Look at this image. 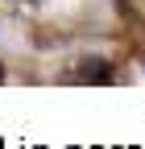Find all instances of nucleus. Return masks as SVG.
Returning <instances> with one entry per match:
<instances>
[{"mask_svg": "<svg viewBox=\"0 0 145 149\" xmlns=\"http://www.w3.org/2000/svg\"><path fill=\"white\" fill-rule=\"evenodd\" d=\"M112 62L108 58H79V66L70 70V79L75 83H112Z\"/></svg>", "mask_w": 145, "mask_h": 149, "instance_id": "nucleus-1", "label": "nucleus"}, {"mask_svg": "<svg viewBox=\"0 0 145 149\" xmlns=\"http://www.w3.org/2000/svg\"><path fill=\"white\" fill-rule=\"evenodd\" d=\"M0 74H4V70H0Z\"/></svg>", "mask_w": 145, "mask_h": 149, "instance_id": "nucleus-2", "label": "nucleus"}]
</instances>
